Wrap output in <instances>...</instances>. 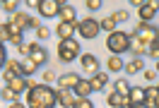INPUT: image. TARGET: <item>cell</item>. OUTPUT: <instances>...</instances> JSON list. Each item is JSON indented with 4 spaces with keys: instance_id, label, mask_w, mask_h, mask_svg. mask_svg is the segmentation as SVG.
<instances>
[{
    "instance_id": "23",
    "label": "cell",
    "mask_w": 159,
    "mask_h": 108,
    "mask_svg": "<svg viewBox=\"0 0 159 108\" xmlns=\"http://www.w3.org/2000/svg\"><path fill=\"white\" fill-rule=\"evenodd\" d=\"M106 67H109L111 72H120V70H125V63H123L120 55H111V58L106 60Z\"/></svg>"
},
{
    "instance_id": "34",
    "label": "cell",
    "mask_w": 159,
    "mask_h": 108,
    "mask_svg": "<svg viewBox=\"0 0 159 108\" xmlns=\"http://www.w3.org/2000/svg\"><path fill=\"white\" fill-rule=\"evenodd\" d=\"M99 7H101V0H87V10L94 12V10H99Z\"/></svg>"
},
{
    "instance_id": "31",
    "label": "cell",
    "mask_w": 159,
    "mask_h": 108,
    "mask_svg": "<svg viewBox=\"0 0 159 108\" xmlns=\"http://www.w3.org/2000/svg\"><path fill=\"white\" fill-rule=\"evenodd\" d=\"M48 36H51V29H48V27H41V29L36 31V39H39V41H46Z\"/></svg>"
},
{
    "instance_id": "6",
    "label": "cell",
    "mask_w": 159,
    "mask_h": 108,
    "mask_svg": "<svg viewBox=\"0 0 159 108\" xmlns=\"http://www.w3.org/2000/svg\"><path fill=\"white\" fill-rule=\"evenodd\" d=\"M99 31H101V22L92 19V17H87V19L77 22V34L82 36V39L92 41V39H97V36H99Z\"/></svg>"
},
{
    "instance_id": "33",
    "label": "cell",
    "mask_w": 159,
    "mask_h": 108,
    "mask_svg": "<svg viewBox=\"0 0 159 108\" xmlns=\"http://www.w3.org/2000/svg\"><path fill=\"white\" fill-rule=\"evenodd\" d=\"M147 55H152V58H157V60H159V43H152V46H149Z\"/></svg>"
},
{
    "instance_id": "16",
    "label": "cell",
    "mask_w": 159,
    "mask_h": 108,
    "mask_svg": "<svg viewBox=\"0 0 159 108\" xmlns=\"http://www.w3.org/2000/svg\"><path fill=\"white\" fill-rule=\"evenodd\" d=\"M5 24H7V29H10V43H12V46H17V48H20V46H24V36H22V31L12 24V19L5 22Z\"/></svg>"
},
{
    "instance_id": "18",
    "label": "cell",
    "mask_w": 159,
    "mask_h": 108,
    "mask_svg": "<svg viewBox=\"0 0 159 108\" xmlns=\"http://www.w3.org/2000/svg\"><path fill=\"white\" fill-rule=\"evenodd\" d=\"M106 103H109L111 108H123L125 103H128V96H123V94H118V91H111L109 96H106Z\"/></svg>"
},
{
    "instance_id": "30",
    "label": "cell",
    "mask_w": 159,
    "mask_h": 108,
    "mask_svg": "<svg viewBox=\"0 0 159 108\" xmlns=\"http://www.w3.org/2000/svg\"><path fill=\"white\" fill-rule=\"evenodd\" d=\"M2 98H5V101L10 98L12 103H17V94H15V91H10V89H7V87H2Z\"/></svg>"
},
{
    "instance_id": "3",
    "label": "cell",
    "mask_w": 159,
    "mask_h": 108,
    "mask_svg": "<svg viewBox=\"0 0 159 108\" xmlns=\"http://www.w3.org/2000/svg\"><path fill=\"white\" fill-rule=\"evenodd\" d=\"M2 82H5V87L10 89V91H15L17 96H20L24 89H29V79L22 77V75H15V72H10V70L2 72Z\"/></svg>"
},
{
    "instance_id": "26",
    "label": "cell",
    "mask_w": 159,
    "mask_h": 108,
    "mask_svg": "<svg viewBox=\"0 0 159 108\" xmlns=\"http://www.w3.org/2000/svg\"><path fill=\"white\" fill-rule=\"evenodd\" d=\"M17 7H20V2H17V0H5V2H2V10H7V12H12V15H17Z\"/></svg>"
},
{
    "instance_id": "10",
    "label": "cell",
    "mask_w": 159,
    "mask_h": 108,
    "mask_svg": "<svg viewBox=\"0 0 159 108\" xmlns=\"http://www.w3.org/2000/svg\"><path fill=\"white\" fill-rule=\"evenodd\" d=\"M80 63H82V67L87 70V72H92V77L99 75V60H97V55L84 53V55H80Z\"/></svg>"
},
{
    "instance_id": "2",
    "label": "cell",
    "mask_w": 159,
    "mask_h": 108,
    "mask_svg": "<svg viewBox=\"0 0 159 108\" xmlns=\"http://www.w3.org/2000/svg\"><path fill=\"white\" fill-rule=\"evenodd\" d=\"M106 48H109L113 55L128 53V50H130V34H125V31L116 29L113 34H109V39H106Z\"/></svg>"
},
{
    "instance_id": "15",
    "label": "cell",
    "mask_w": 159,
    "mask_h": 108,
    "mask_svg": "<svg viewBox=\"0 0 159 108\" xmlns=\"http://www.w3.org/2000/svg\"><path fill=\"white\" fill-rule=\"evenodd\" d=\"M77 31V24H68V22H60L58 27H56V34H58L60 41H68L72 39V34Z\"/></svg>"
},
{
    "instance_id": "22",
    "label": "cell",
    "mask_w": 159,
    "mask_h": 108,
    "mask_svg": "<svg viewBox=\"0 0 159 108\" xmlns=\"http://www.w3.org/2000/svg\"><path fill=\"white\" fill-rule=\"evenodd\" d=\"M29 22H31V17H27L24 12H17V15H12V24L17 27L20 31H24L27 27H29Z\"/></svg>"
},
{
    "instance_id": "17",
    "label": "cell",
    "mask_w": 159,
    "mask_h": 108,
    "mask_svg": "<svg viewBox=\"0 0 159 108\" xmlns=\"http://www.w3.org/2000/svg\"><path fill=\"white\" fill-rule=\"evenodd\" d=\"M128 101L133 106H142L145 103V87H133L128 94Z\"/></svg>"
},
{
    "instance_id": "21",
    "label": "cell",
    "mask_w": 159,
    "mask_h": 108,
    "mask_svg": "<svg viewBox=\"0 0 159 108\" xmlns=\"http://www.w3.org/2000/svg\"><path fill=\"white\" fill-rule=\"evenodd\" d=\"M94 91L92 89V84H89V79H82L77 87H75V96H80V98H89V94Z\"/></svg>"
},
{
    "instance_id": "41",
    "label": "cell",
    "mask_w": 159,
    "mask_h": 108,
    "mask_svg": "<svg viewBox=\"0 0 159 108\" xmlns=\"http://www.w3.org/2000/svg\"><path fill=\"white\" fill-rule=\"evenodd\" d=\"M123 108H138V106H133V103H130V101H128V103H125V106H123Z\"/></svg>"
},
{
    "instance_id": "29",
    "label": "cell",
    "mask_w": 159,
    "mask_h": 108,
    "mask_svg": "<svg viewBox=\"0 0 159 108\" xmlns=\"http://www.w3.org/2000/svg\"><path fill=\"white\" fill-rule=\"evenodd\" d=\"M72 108H94V103H92L89 98H80L77 96V101H75V106Z\"/></svg>"
},
{
    "instance_id": "5",
    "label": "cell",
    "mask_w": 159,
    "mask_h": 108,
    "mask_svg": "<svg viewBox=\"0 0 159 108\" xmlns=\"http://www.w3.org/2000/svg\"><path fill=\"white\" fill-rule=\"evenodd\" d=\"M135 34H138L140 39L147 43V46H152V43H159V27H154L152 22H138Z\"/></svg>"
},
{
    "instance_id": "40",
    "label": "cell",
    "mask_w": 159,
    "mask_h": 108,
    "mask_svg": "<svg viewBox=\"0 0 159 108\" xmlns=\"http://www.w3.org/2000/svg\"><path fill=\"white\" fill-rule=\"evenodd\" d=\"M7 108H27V106H24V103H20V101H17V103H10V106H7Z\"/></svg>"
},
{
    "instance_id": "45",
    "label": "cell",
    "mask_w": 159,
    "mask_h": 108,
    "mask_svg": "<svg viewBox=\"0 0 159 108\" xmlns=\"http://www.w3.org/2000/svg\"><path fill=\"white\" fill-rule=\"evenodd\" d=\"M157 89H159V84H157Z\"/></svg>"
},
{
    "instance_id": "38",
    "label": "cell",
    "mask_w": 159,
    "mask_h": 108,
    "mask_svg": "<svg viewBox=\"0 0 159 108\" xmlns=\"http://www.w3.org/2000/svg\"><path fill=\"white\" fill-rule=\"evenodd\" d=\"M29 27H31V29H36V31L41 29V24H39V19H34V17H31V22H29Z\"/></svg>"
},
{
    "instance_id": "25",
    "label": "cell",
    "mask_w": 159,
    "mask_h": 108,
    "mask_svg": "<svg viewBox=\"0 0 159 108\" xmlns=\"http://www.w3.org/2000/svg\"><path fill=\"white\" fill-rule=\"evenodd\" d=\"M113 87H116V91H118V94H123V96H128L130 94V84H128V79H116V84H113Z\"/></svg>"
},
{
    "instance_id": "20",
    "label": "cell",
    "mask_w": 159,
    "mask_h": 108,
    "mask_svg": "<svg viewBox=\"0 0 159 108\" xmlns=\"http://www.w3.org/2000/svg\"><path fill=\"white\" fill-rule=\"evenodd\" d=\"M36 67H39V65H36L31 58H24L20 63V75H22V77H31V75L36 72Z\"/></svg>"
},
{
    "instance_id": "11",
    "label": "cell",
    "mask_w": 159,
    "mask_h": 108,
    "mask_svg": "<svg viewBox=\"0 0 159 108\" xmlns=\"http://www.w3.org/2000/svg\"><path fill=\"white\" fill-rule=\"evenodd\" d=\"M80 82H82V77H80V75H75V72H68V75L58 77V87H60V89H70V91H75V87H77Z\"/></svg>"
},
{
    "instance_id": "19",
    "label": "cell",
    "mask_w": 159,
    "mask_h": 108,
    "mask_svg": "<svg viewBox=\"0 0 159 108\" xmlns=\"http://www.w3.org/2000/svg\"><path fill=\"white\" fill-rule=\"evenodd\" d=\"M89 84H92L94 91H104V87L109 84V75H106V72H99V75H94V77L89 79Z\"/></svg>"
},
{
    "instance_id": "13",
    "label": "cell",
    "mask_w": 159,
    "mask_h": 108,
    "mask_svg": "<svg viewBox=\"0 0 159 108\" xmlns=\"http://www.w3.org/2000/svg\"><path fill=\"white\" fill-rule=\"evenodd\" d=\"M75 101H77L75 91H70V89H58V106L72 108V106H75Z\"/></svg>"
},
{
    "instance_id": "12",
    "label": "cell",
    "mask_w": 159,
    "mask_h": 108,
    "mask_svg": "<svg viewBox=\"0 0 159 108\" xmlns=\"http://www.w3.org/2000/svg\"><path fill=\"white\" fill-rule=\"evenodd\" d=\"M159 10V2H145L142 7H140V22H152L154 19V15H157Z\"/></svg>"
},
{
    "instance_id": "39",
    "label": "cell",
    "mask_w": 159,
    "mask_h": 108,
    "mask_svg": "<svg viewBox=\"0 0 159 108\" xmlns=\"http://www.w3.org/2000/svg\"><path fill=\"white\" fill-rule=\"evenodd\" d=\"M142 5H145V0H133V7H138V10H140Z\"/></svg>"
},
{
    "instance_id": "42",
    "label": "cell",
    "mask_w": 159,
    "mask_h": 108,
    "mask_svg": "<svg viewBox=\"0 0 159 108\" xmlns=\"http://www.w3.org/2000/svg\"><path fill=\"white\" fill-rule=\"evenodd\" d=\"M138 108H149V106H145V103H142V106H138Z\"/></svg>"
},
{
    "instance_id": "35",
    "label": "cell",
    "mask_w": 159,
    "mask_h": 108,
    "mask_svg": "<svg viewBox=\"0 0 159 108\" xmlns=\"http://www.w3.org/2000/svg\"><path fill=\"white\" fill-rule=\"evenodd\" d=\"M145 79H147V82H154V79H157V70H145Z\"/></svg>"
},
{
    "instance_id": "1",
    "label": "cell",
    "mask_w": 159,
    "mask_h": 108,
    "mask_svg": "<svg viewBox=\"0 0 159 108\" xmlns=\"http://www.w3.org/2000/svg\"><path fill=\"white\" fill-rule=\"evenodd\" d=\"M58 106V91L48 84H36L27 91V108H56Z\"/></svg>"
},
{
    "instance_id": "43",
    "label": "cell",
    "mask_w": 159,
    "mask_h": 108,
    "mask_svg": "<svg viewBox=\"0 0 159 108\" xmlns=\"http://www.w3.org/2000/svg\"><path fill=\"white\" fill-rule=\"evenodd\" d=\"M157 72H159V60H157Z\"/></svg>"
},
{
    "instance_id": "28",
    "label": "cell",
    "mask_w": 159,
    "mask_h": 108,
    "mask_svg": "<svg viewBox=\"0 0 159 108\" xmlns=\"http://www.w3.org/2000/svg\"><path fill=\"white\" fill-rule=\"evenodd\" d=\"M113 22H116V24L128 22V12H125V10H116V12H113Z\"/></svg>"
},
{
    "instance_id": "8",
    "label": "cell",
    "mask_w": 159,
    "mask_h": 108,
    "mask_svg": "<svg viewBox=\"0 0 159 108\" xmlns=\"http://www.w3.org/2000/svg\"><path fill=\"white\" fill-rule=\"evenodd\" d=\"M147 50H149V46H147V43H145L142 39H140L135 31H133V34H130V53H133L135 58H142Z\"/></svg>"
},
{
    "instance_id": "37",
    "label": "cell",
    "mask_w": 159,
    "mask_h": 108,
    "mask_svg": "<svg viewBox=\"0 0 159 108\" xmlns=\"http://www.w3.org/2000/svg\"><path fill=\"white\" fill-rule=\"evenodd\" d=\"M20 53H22V55H24V58H29V53H31L29 43H24V46H20Z\"/></svg>"
},
{
    "instance_id": "7",
    "label": "cell",
    "mask_w": 159,
    "mask_h": 108,
    "mask_svg": "<svg viewBox=\"0 0 159 108\" xmlns=\"http://www.w3.org/2000/svg\"><path fill=\"white\" fill-rule=\"evenodd\" d=\"M39 12H41V17H58L60 15V0H41V5H39Z\"/></svg>"
},
{
    "instance_id": "9",
    "label": "cell",
    "mask_w": 159,
    "mask_h": 108,
    "mask_svg": "<svg viewBox=\"0 0 159 108\" xmlns=\"http://www.w3.org/2000/svg\"><path fill=\"white\" fill-rule=\"evenodd\" d=\"M29 48H31L29 58L34 60L36 65H46V63H48V53H46V48H41V43H39V41L29 43Z\"/></svg>"
},
{
    "instance_id": "44",
    "label": "cell",
    "mask_w": 159,
    "mask_h": 108,
    "mask_svg": "<svg viewBox=\"0 0 159 108\" xmlns=\"http://www.w3.org/2000/svg\"><path fill=\"white\" fill-rule=\"evenodd\" d=\"M154 108H159V98H157V106H154Z\"/></svg>"
},
{
    "instance_id": "32",
    "label": "cell",
    "mask_w": 159,
    "mask_h": 108,
    "mask_svg": "<svg viewBox=\"0 0 159 108\" xmlns=\"http://www.w3.org/2000/svg\"><path fill=\"white\" fill-rule=\"evenodd\" d=\"M5 67L10 70V72H15V75H20V63H17V60H7Z\"/></svg>"
},
{
    "instance_id": "36",
    "label": "cell",
    "mask_w": 159,
    "mask_h": 108,
    "mask_svg": "<svg viewBox=\"0 0 159 108\" xmlns=\"http://www.w3.org/2000/svg\"><path fill=\"white\" fill-rule=\"evenodd\" d=\"M53 79H56V75H53L51 70H46V72H43V84H48V82H53Z\"/></svg>"
},
{
    "instance_id": "4",
    "label": "cell",
    "mask_w": 159,
    "mask_h": 108,
    "mask_svg": "<svg viewBox=\"0 0 159 108\" xmlns=\"http://www.w3.org/2000/svg\"><path fill=\"white\" fill-rule=\"evenodd\" d=\"M58 58H60V63H72L75 58H80V43L75 39L60 41L58 43Z\"/></svg>"
},
{
    "instance_id": "14",
    "label": "cell",
    "mask_w": 159,
    "mask_h": 108,
    "mask_svg": "<svg viewBox=\"0 0 159 108\" xmlns=\"http://www.w3.org/2000/svg\"><path fill=\"white\" fill-rule=\"evenodd\" d=\"M60 22H68V24H77V15H75V7L68 5V2H60Z\"/></svg>"
},
{
    "instance_id": "27",
    "label": "cell",
    "mask_w": 159,
    "mask_h": 108,
    "mask_svg": "<svg viewBox=\"0 0 159 108\" xmlns=\"http://www.w3.org/2000/svg\"><path fill=\"white\" fill-rule=\"evenodd\" d=\"M101 29L109 31V34H113V31H116V22H113V17H106V19L101 22Z\"/></svg>"
},
{
    "instance_id": "24",
    "label": "cell",
    "mask_w": 159,
    "mask_h": 108,
    "mask_svg": "<svg viewBox=\"0 0 159 108\" xmlns=\"http://www.w3.org/2000/svg\"><path fill=\"white\" fill-rule=\"evenodd\" d=\"M142 67H145L142 58H133L130 63H125V75H138V72H140Z\"/></svg>"
}]
</instances>
